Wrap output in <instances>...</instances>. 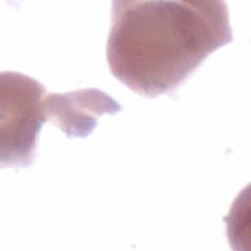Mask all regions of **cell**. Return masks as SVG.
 <instances>
[{
  "mask_svg": "<svg viewBox=\"0 0 251 251\" xmlns=\"http://www.w3.org/2000/svg\"><path fill=\"white\" fill-rule=\"evenodd\" d=\"M232 38L222 0H116L106 57L118 80L153 98L175 91Z\"/></svg>",
  "mask_w": 251,
  "mask_h": 251,
  "instance_id": "cell-1",
  "label": "cell"
},
{
  "mask_svg": "<svg viewBox=\"0 0 251 251\" xmlns=\"http://www.w3.org/2000/svg\"><path fill=\"white\" fill-rule=\"evenodd\" d=\"M0 78L1 167H29L42 125L47 122V92L42 83L26 75L3 72Z\"/></svg>",
  "mask_w": 251,
  "mask_h": 251,
  "instance_id": "cell-2",
  "label": "cell"
},
{
  "mask_svg": "<svg viewBox=\"0 0 251 251\" xmlns=\"http://www.w3.org/2000/svg\"><path fill=\"white\" fill-rule=\"evenodd\" d=\"M44 108L47 122L53 123L69 138L88 136L100 116L122 111L115 99L96 88L47 93Z\"/></svg>",
  "mask_w": 251,
  "mask_h": 251,
  "instance_id": "cell-3",
  "label": "cell"
}]
</instances>
